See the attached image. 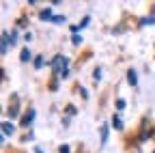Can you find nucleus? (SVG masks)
I'll list each match as a JSON object with an SVG mask.
<instances>
[{"label": "nucleus", "mask_w": 155, "mask_h": 153, "mask_svg": "<svg viewBox=\"0 0 155 153\" xmlns=\"http://www.w3.org/2000/svg\"><path fill=\"white\" fill-rule=\"evenodd\" d=\"M52 67H54V71L61 75V78H67V75H69V69H67L69 67V61L65 58L63 54H58V56L52 58Z\"/></svg>", "instance_id": "obj_1"}, {"label": "nucleus", "mask_w": 155, "mask_h": 153, "mask_svg": "<svg viewBox=\"0 0 155 153\" xmlns=\"http://www.w3.org/2000/svg\"><path fill=\"white\" fill-rule=\"evenodd\" d=\"M32 119H35V110H28V112L24 114V119H22V125H24V127H28V125L32 123Z\"/></svg>", "instance_id": "obj_2"}, {"label": "nucleus", "mask_w": 155, "mask_h": 153, "mask_svg": "<svg viewBox=\"0 0 155 153\" xmlns=\"http://www.w3.org/2000/svg\"><path fill=\"white\" fill-rule=\"evenodd\" d=\"M9 41H11V35L9 32H2V54L9 52Z\"/></svg>", "instance_id": "obj_3"}, {"label": "nucleus", "mask_w": 155, "mask_h": 153, "mask_svg": "<svg viewBox=\"0 0 155 153\" xmlns=\"http://www.w3.org/2000/svg\"><path fill=\"white\" fill-rule=\"evenodd\" d=\"M127 80H129V84H131V86L138 84V75H136V71H134V69H129V71H127Z\"/></svg>", "instance_id": "obj_4"}, {"label": "nucleus", "mask_w": 155, "mask_h": 153, "mask_svg": "<svg viewBox=\"0 0 155 153\" xmlns=\"http://www.w3.org/2000/svg\"><path fill=\"white\" fill-rule=\"evenodd\" d=\"M41 20H43V22H52V20H54V15H52L50 9H43V11H41Z\"/></svg>", "instance_id": "obj_5"}, {"label": "nucleus", "mask_w": 155, "mask_h": 153, "mask_svg": "<svg viewBox=\"0 0 155 153\" xmlns=\"http://www.w3.org/2000/svg\"><path fill=\"white\" fill-rule=\"evenodd\" d=\"M2 134H5V136H11V134H13V125L11 123H2Z\"/></svg>", "instance_id": "obj_6"}, {"label": "nucleus", "mask_w": 155, "mask_h": 153, "mask_svg": "<svg viewBox=\"0 0 155 153\" xmlns=\"http://www.w3.org/2000/svg\"><path fill=\"white\" fill-rule=\"evenodd\" d=\"M112 125H114V129H123V123L119 117H112Z\"/></svg>", "instance_id": "obj_7"}, {"label": "nucleus", "mask_w": 155, "mask_h": 153, "mask_svg": "<svg viewBox=\"0 0 155 153\" xmlns=\"http://www.w3.org/2000/svg\"><path fill=\"white\" fill-rule=\"evenodd\" d=\"M28 58H30V50H24V52H22V56H19V61H22V63H26Z\"/></svg>", "instance_id": "obj_8"}, {"label": "nucleus", "mask_w": 155, "mask_h": 153, "mask_svg": "<svg viewBox=\"0 0 155 153\" xmlns=\"http://www.w3.org/2000/svg\"><path fill=\"white\" fill-rule=\"evenodd\" d=\"M106 140H108V127L104 125L101 127V142H106Z\"/></svg>", "instance_id": "obj_9"}, {"label": "nucleus", "mask_w": 155, "mask_h": 153, "mask_svg": "<svg viewBox=\"0 0 155 153\" xmlns=\"http://www.w3.org/2000/svg\"><path fill=\"white\" fill-rule=\"evenodd\" d=\"M52 22H56V24H63V22H65V17H63V15H54V20H52Z\"/></svg>", "instance_id": "obj_10"}, {"label": "nucleus", "mask_w": 155, "mask_h": 153, "mask_svg": "<svg viewBox=\"0 0 155 153\" xmlns=\"http://www.w3.org/2000/svg\"><path fill=\"white\" fill-rule=\"evenodd\" d=\"M43 65V58H41V56H37V58H35V67L39 69V67H41Z\"/></svg>", "instance_id": "obj_11"}, {"label": "nucleus", "mask_w": 155, "mask_h": 153, "mask_svg": "<svg viewBox=\"0 0 155 153\" xmlns=\"http://www.w3.org/2000/svg\"><path fill=\"white\" fill-rule=\"evenodd\" d=\"M116 108L123 110V108H125V99H116Z\"/></svg>", "instance_id": "obj_12"}, {"label": "nucleus", "mask_w": 155, "mask_h": 153, "mask_svg": "<svg viewBox=\"0 0 155 153\" xmlns=\"http://www.w3.org/2000/svg\"><path fill=\"white\" fill-rule=\"evenodd\" d=\"M80 43H82V37L75 35V37H73V45H80Z\"/></svg>", "instance_id": "obj_13"}, {"label": "nucleus", "mask_w": 155, "mask_h": 153, "mask_svg": "<svg viewBox=\"0 0 155 153\" xmlns=\"http://www.w3.org/2000/svg\"><path fill=\"white\" fill-rule=\"evenodd\" d=\"M58 153H71V149H69V147H67V145H63V147H61V149H58Z\"/></svg>", "instance_id": "obj_14"}, {"label": "nucleus", "mask_w": 155, "mask_h": 153, "mask_svg": "<svg viewBox=\"0 0 155 153\" xmlns=\"http://www.w3.org/2000/svg\"><path fill=\"white\" fill-rule=\"evenodd\" d=\"M153 22H155V17H149V20H142L140 24H142V26H147V24H153Z\"/></svg>", "instance_id": "obj_15"}, {"label": "nucleus", "mask_w": 155, "mask_h": 153, "mask_svg": "<svg viewBox=\"0 0 155 153\" xmlns=\"http://www.w3.org/2000/svg\"><path fill=\"white\" fill-rule=\"evenodd\" d=\"M93 78H95V80H99V78H101V71H99V69H95V71H93Z\"/></svg>", "instance_id": "obj_16"}, {"label": "nucleus", "mask_w": 155, "mask_h": 153, "mask_svg": "<svg viewBox=\"0 0 155 153\" xmlns=\"http://www.w3.org/2000/svg\"><path fill=\"white\" fill-rule=\"evenodd\" d=\"M35 153H43V151H41V149H39V147H37V149H35Z\"/></svg>", "instance_id": "obj_17"}]
</instances>
